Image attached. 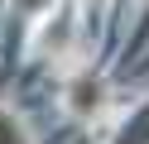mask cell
<instances>
[{
  "mask_svg": "<svg viewBox=\"0 0 149 144\" xmlns=\"http://www.w3.org/2000/svg\"><path fill=\"white\" fill-rule=\"evenodd\" d=\"M96 106H101V82H96V77L72 82V111H77V115H91Z\"/></svg>",
  "mask_w": 149,
  "mask_h": 144,
  "instance_id": "1",
  "label": "cell"
},
{
  "mask_svg": "<svg viewBox=\"0 0 149 144\" xmlns=\"http://www.w3.org/2000/svg\"><path fill=\"white\" fill-rule=\"evenodd\" d=\"M0 144H24V134H19V125H15L10 115H0Z\"/></svg>",
  "mask_w": 149,
  "mask_h": 144,
  "instance_id": "2",
  "label": "cell"
}]
</instances>
